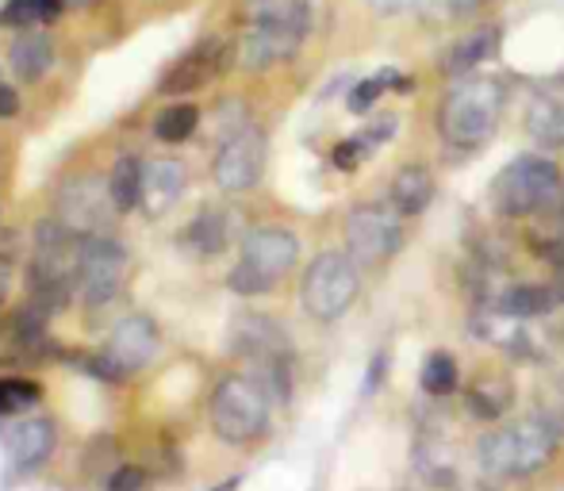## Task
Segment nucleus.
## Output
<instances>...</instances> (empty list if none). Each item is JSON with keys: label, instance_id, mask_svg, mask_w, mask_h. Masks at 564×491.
<instances>
[{"label": "nucleus", "instance_id": "nucleus-17", "mask_svg": "<svg viewBox=\"0 0 564 491\" xmlns=\"http://www.w3.org/2000/svg\"><path fill=\"white\" fill-rule=\"evenodd\" d=\"M8 66H12V74L20 77L23 85H35L46 77V69L54 66V51H51V39L43 35V31H31L23 28L20 35L12 39V46H8Z\"/></svg>", "mask_w": 564, "mask_h": 491}, {"label": "nucleus", "instance_id": "nucleus-27", "mask_svg": "<svg viewBox=\"0 0 564 491\" xmlns=\"http://www.w3.org/2000/svg\"><path fill=\"white\" fill-rule=\"evenodd\" d=\"M196 127H200V108L196 105H170L154 120V134L162 142H185V139H193Z\"/></svg>", "mask_w": 564, "mask_h": 491}, {"label": "nucleus", "instance_id": "nucleus-18", "mask_svg": "<svg viewBox=\"0 0 564 491\" xmlns=\"http://www.w3.org/2000/svg\"><path fill=\"white\" fill-rule=\"evenodd\" d=\"M388 200L400 216H423L434 200V173L426 165H400L388 188Z\"/></svg>", "mask_w": 564, "mask_h": 491}, {"label": "nucleus", "instance_id": "nucleus-8", "mask_svg": "<svg viewBox=\"0 0 564 491\" xmlns=\"http://www.w3.org/2000/svg\"><path fill=\"white\" fill-rule=\"evenodd\" d=\"M357 292H361V273L349 253L327 250L307 265L304 284H300V299L304 312L319 323H335L354 307Z\"/></svg>", "mask_w": 564, "mask_h": 491}, {"label": "nucleus", "instance_id": "nucleus-5", "mask_svg": "<svg viewBox=\"0 0 564 491\" xmlns=\"http://www.w3.org/2000/svg\"><path fill=\"white\" fill-rule=\"evenodd\" d=\"M296 258H300L296 234L284 231V227H258V231L246 234L242 261L230 269L227 288L238 292V296H265L296 265Z\"/></svg>", "mask_w": 564, "mask_h": 491}, {"label": "nucleus", "instance_id": "nucleus-35", "mask_svg": "<svg viewBox=\"0 0 564 491\" xmlns=\"http://www.w3.org/2000/svg\"><path fill=\"white\" fill-rule=\"evenodd\" d=\"M20 112V97H15L8 85H0V120H8V116Z\"/></svg>", "mask_w": 564, "mask_h": 491}, {"label": "nucleus", "instance_id": "nucleus-6", "mask_svg": "<svg viewBox=\"0 0 564 491\" xmlns=\"http://www.w3.org/2000/svg\"><path fill=\"white\" fill-rule=\"evenodd\" d=\"M273 415V395L258 377H227L212 395V426L230 446L261 438Z\"/></svg>", "mask_w": 564, "mask_h": 491}, {"label": "nucleus", "instance_id": "nucleus-14", "mask_svg": "<svg viewBox=\"0 0 564 491\" xmlns=\"http://www.w3.org/2000/svg\"><path fill=\"white\" fill-rule=\"evenodd\" d=\"M154 350H158V327L147 315H127L123 323H116V330L108 335V346H105V353L123 372L142 369L154 358Z\"/></svg>", "mask_w": 564, "mask_h": 491}, {"label": "nucleus", "instance_id": "nucleus-36", "mask_svg": "<svg viewBox=\"0 0 564 491\" xmlns=\"http://www.w3.org/2000/svg\"><path fill=\"white\" fill-rule=\"evenodd\" d=\"M35 4H39V20H58V15H62V8H69L66 4V0H35Z\"/></svg>", "mask_w": 564, "mask_h": 491}, {"label": "nucleus", "instance_id": "nucleus-3", "mask_svg": "<svg viewBox=\"0 0 564 491\" xmlns=\"http://www.w3.org/2000/svg\"><path fill=\"white\" fill-rule=\"evenodd\" d=\"M561 430L553 423H545L542 415L522 418L503 430H491L480 441V465L491 477H530V472H542L545 465L557 454Z\"/></svg>", "mask_w": 564, "mask_h": 491}, {"label": "nucleus", "instance_id": "nucleus-29", "mask_svg": "<svg viewBox=\"0 0 564 491\" xmlns=\"http://www.w3.org/2000/svg\"><path fill=\"white\" fill-rule=\"evenodd\" d=\"M43 388L35 380L23 377H0V415H15V411H28L39 403Z\"/></svg>", "mask_w": 564, "mask_h": 491}, {"label": "nucleus", "instance_id": "nucleus-21", "mask_svg": "<svg viewBox=\"0 0 564 491\" xmlns=\"http://www.w3.org/2000/svg\"><path fill=\"white\" fill-rule=\"evenodd\" d=\"M496 51H499V28L484 23V28L468 31V35H460L457 43H453V51L446 54V74L468 77L476 66H480V62H488Z\"/></svg>", "mask_w": 564, "mask_h": 491}, {"label": "nucleus", "instance_id": "nucleus-38", "mask_svg": "<svg viewBox=\"0 0 564 491\" xmlns=\"http://www.w3.org/2000/svg\"><path fill=\"white\" fill-rule=\"evenodd\" d=\"M553 296H557V304L564 307V265H557V269H553Z\"/></svg>", "mask_w": 564, "mask_h": 491}, {"label": "nucleus", "instance_id": "nucleus-39", "mask_svg": "<svg viewBox=\"0 0 564 491\" xmlns=\"http://www.w3.org/2000/svg\"><path fill=\"white\" fill-rule=\"evenodd\" d=\"M66 4H69V8H93L97 0H66Z\"/></svg>", "mask_w": 564, "mask_h": 491}, {"label": "nucleus", "instance_id": "nucleus-10", "mask_svg": "<svg viewBox=\"0 0 564 491\" xmlns=\"http://www.w3.org/2000/svg\"><path fill=\"white\" fill-rule=\"evenodd\" d=\"M127 273V250L116 239H82V258H77V292L89 307H100L119 292Z\"/></svg>", "mask_w": 564, "mask_h": 491}, {"label": "nucleus", "instance_id": "nucleus-11", "mask_svg": "<svg viewBox=\"0 0 564 491\" xmlns=\"http://www.w3.org/2000/svg\"><path fill=\"white\" fill-rule=\"evenodd\" d=\"M261 170H265V134L258 127H242L238 134L224 139L212 173L224 193H246L261 181Z\"/></svg>", "mask_w": 564, "mask_h": 491}, {"label": "nucleus", "instance_id": "nucleus-9", "mask_svg": "<svg viewBox=\"0 0 564 491\" xmlns=\"http://www.w3.org/2000/svg\"><path fill=\"white\" fill-rule=\"evenodd\" d=\"M403 246V216L392 204H357L346 216V253L357 265H384Z\"/></svg>", "mask_w": 564, "mask_h": 491}, {"label": "nucleus", "instance_id": "nucleus-30", "mask_svg": "<svg viewBox=\"0 0 564 491\" xmlns=\"http://www.w3.org/2000/svg\"><path fill=\"white\" fill-rule=\"evenodd\" d=\"M530 246H534L538 258H545L553 269L564 265V216L545 219V223L534 231V239H530Z\"/></svg>", "mask_w": 564, "mask_h": 491}, {"label": "nucleus", "instance_id": "nucleus-32", "mask_svg": "<svg viewBox=\"0 0 564 491\" xmlns=\"http://www.w3.org/2000/svg\"><path fill=\"white\" fill-rule=\"evenodd\" d=\"M35 20H39V4H35V0H8L4 12H0V23H8V28H15V31L31 28Z\"/></svg>", "mask_w": 564, "mask_h": 491}, {"label": "nucleus", "instance_id": "nucleus-31", "mask_svg": "<svg viewBox=\"0 0 564 491\" xmlns=\"http://www.w3.org/2000/svg\"><path fill=\"white\" fill-rule=\"evenodd\" d=\"M369 154H372L369 142H365L361 134H354V139H346V142H338V146H335V165L349 173V170H357V165H361Z\"/></svg>", "mask_w": 564, "mask_h": 491}, {"label": "nucleus", "instance_id": "nucleus-25", "mask_svg": "<svg viewBox=\"0 0 564 491\" xmlns=\"http://www.w3.org/2000/svg\"><path fill=\"white\" fill-rule=\"evenodd\" d=\"M415 465H419V472L431 480V484L457 488V480H460L457 454H453L449 446H442V441H423V446L415 449Z\"/></svg>", "mask_w": 564, "mask_h": 491}, {"label": "nucleus", "instance_id": "nucleus-24", "mask_svg": "<svg viewBox=\"0 0 564 491\" xmlns=\"http://www.w3.org/2000/svg\"><path fill=\"white\" fill-rule=\"evenodd\" d=\"M142 170L147 165L139 162V157H119L112 165V173H108V196H112L116 211H134L142 200Z\"/></svg>", "mask_w": 564, "mask_h": 491}, {"label": "nucleus", "instance_id": "nucleus-13", "mask_svg": "<svg viewBox=\"0 0 564 491\" xmlns=\"http://www.w3.org/2000/svg\"><path fill=\"white\" fill-rule=\"evenodd\" d=\"M224 66H227V46L219 43V39H208V43L193 46L185 58L173 62V66L165 69L158 92H162V97H173V100L185 97V92H200Z\"/></svg>", "mask_w": 564, "mask_h": 491}, {"label": "nucleus", "instance_id": "nucleus-4", "mask_svg": "<svg viewBox=\"0 0 564 491\" xmlns=\"http://www.w3.org/2000/svg\"><path fill=\"white\" fill-rule=\"evenodd\" d=\"M230 338H235V353L250 361V377H258L261 384L269 388L273 400H289L292 388V342L289 330L281 327L269 315H238L235 327H230Z\"/></svg>", "mask_w": 564, "mask_h": 491}, {"label": "nucleus", "instance_id": "nucleus-7", "mask_svg": "<svg viewBox=\"0 0 564 491\" xmlns=\"http://www.w3.org/2000/svg\"><path fill=\"white\" fill-rule=\"evenodd\" d=\"M496 208L507 219H530L553 208V200L561 196V170L550 157L522 154L511 165H503V173L496 177Z\"/></svg>", "mask_w": 564, "mask_h": 491}, {"label": "nucleus", "instance_id": "nucleus-16", "mask_svg": "<svg viewBox=\"0 0 564 491\" xmlns=\"http://www.w3.org/2000/svg\"><path fill=\"white\" fill-rule=\"evenodd\" d=\"M514 403V384L503 372H480L476 380H468L465 388V411L480 423H496L511 411Z\"/></svg>", "mask_w": 564, "mask_h": 491}, {"label": "nucleus", "instance_id": "nucleus-40", "mask_svg": "<svg viewBox=\"0 0 564 491\" xmlns=\"http://www.w3.org/2000/svg\"><path fill=\"white\" fill-rule=\"evenodd\" d=\"M216 491H235V480H227V484H224V488H216Z\"/></svg>", "mask_w": 564, "mask_h": 491}, {"label": "nucleus", "instance_id": "nucleus-26", "mask_svg": "<svg viewBox=\"0 0 564 491\" xmlns=\"http://www.w3.org/2000/svg\"><path fill=\"white\" fill-rule=\"evenodd\" d=\"M457 380H460L457 361H453L446 350L426 353L423 369H419V384H423V392L431 395V400H442V395H449L453 388H457Z\"/></svg>", "mask_w": 564, "mask_h": 491}, {"label": "nucleus", "instance_id": "nucleus-19", "mask_svg": "<svg viewBox=\"0 0 564 491\" xmlns=\"http://www.w3.org/2000/svg\"><path fill=\"white\" fill-rule=\"evenodd\" d=\"M491 307H499L503 315L514 319H545L550 312H557V296H553V284H507L499 288V296L491 299Z\"/></svg>", "mask_w": 564, "mask_h": 491}, {"label": "nucleus", "instance_id": "nucleus-34", "mask_svg": "<svg viewBox=\"0 0 564 491\" xmlns=\"http://www.w3.org/2000/svg\"><path fill=\"white\" fill-rule=\"evenodd\" d=\"M411 4H415V0H369V8L380 15H400V12H408Z\"/></svg>", "mask_w": 564, "mask_h": 491}, {"label": "nucleus", "instance_id": "nucleus-22", "mask_svg": "<svg viewBox=\"0 0 564 491\" xmlns=\"http://www.w3.org/2000/svg\"><path fill=\"white\" fill-rule=\"evenodd\" d=\"M527 131L542 146H564V97H557V92H534L527 105Z\"/></svg>", "mask_w": 564, "mask_h": 491}, {"label": "nucleus", "instance_id": "nucleus-20", "mask_svg": "<svg viewBox=\"0 0 564 491\" xmlns=\"http://www.w3.org/2000/svg\"><path fill=\"white\" fill-rule=\"evenodd\" d=\"M8 449H12L20 469H39L54 449V426L46 418H28V423L8 430Z\"/></svg>", "mask_w": 564, "mask_h": 491}, {"label": "nucleus", "instance_id": "nucleus-15", "mask_svg": "<svg viewBox=\"0 0 564 491\" xmlns=\"http://www.w3.org/2000/svg\"><path fill=\"white\" fill-rule=\"evenodd\" d=\"M185 181H188L185 165L173 162V157L147 162V170H142V200H139V208L147 211L150 219L165 216V211L181 200V193H185Z\"/></svg>", "mask_w": 564, "mask_h": 491}, {"label": "nucleus", "instance_id": "nucleus-1", "mask_svg": "<svg viewBox=\"0 0 564 491\" xmlns=\"http://www.w3.org/2000/svg\"><path fill=\"white\" fill-rule=\"evenodd\" d=\"M507 105L499 77H460L438 108V131L453 150H480L496 134Z\"/></svg>", "mask_w": 564, "mask_h": 491}, {"label": "nucleus", "instance_id": "nucleus-37", "mask_svg": "<svg viewBox=\"0 0 564 491\" xmlns=\"http://www.w3.org/2000/svg\"><path fill=\"white\" fill-rule=\"evenodd\" d=\"M8 292H12V261L0 258V304H4Z\"/></svg>", "mask_w": 564, "mask_h": 491}, {"label": "nucleus", "instance_id": "nucleus-23", "mask_svg": "<svg viewBox=\"0 0 564 491\" xmlns=\"http://www.w3.org/2000/svg\"><path fill=\"white\" fill-rule=\"evenodd\" d=\"M227 239H230L227 211H219V208L196 211V219L188 223V231H185V242L193 246L200 258H216V253H224Z\"/></svg>", "mask_w": 564, "mask_h": 491}, {"label": "nucleus", "instance_id": "nucleus-28", "mask_svg": "<svg viewBox=\"0 0 564 491\" xmlns=\"http://www.w3.org/2000/svg\"><path fill=\"white\" fill-rule=\"evenodd\" d=\"M392 85V89H411V81H403L400 74H392V69H384L380 77H369V81H361V85H354V92H349V112H369L372 105H377L380 97H384V89Z\"/></svg>", "mask_w": 564, "mask_h": 491}, {"label": "nucleus", "instance_id": "nucleus-33", "mask_svg": "<svg viewBox=\"0 0 564 491\" xmlns=\"http://www.w3.org/2000/svg\"><path fill=\"white\" fill-rule=\"evenodd\" d=\"M142 484H147V472L139 465H119L108 480V491H142Z\"/></svg>", "mask_w": 564, "mask_h": 491}, {"label": "nucleus", "instance_id": "nucleus-12", "mask_svg": "<svg viewBox=\"0 0 564 491\" xmlns=\"http://www.w3.org/2000/svg\"><path fill=\"white\" fill-rule=\"evenodd\" d=\"M108 208H116L108 188H100L93 177L85 181H69L58 193V219L77 234V239H93V234L105 231L108 223Z\"/></svg>", "mask_w": 564, "mask_h": 491}, {"label": "nucleus", "instance_id": "nucleus-2", "mask_svg": "<svg viewBox=\"0 0 564 491\" xmlns=\"http://www.w3.org/2000/svg\"><path fill=\"white\" fill-rule=\"evenodd\" d=\"M312 31L307 0H253V23L238 43V62L246 69H269L289 62Z\"/></svg>", "mask_w": 564, "mask_h": 491}]
</instances>
